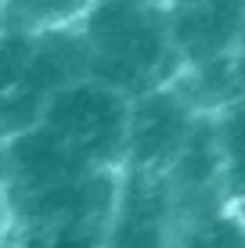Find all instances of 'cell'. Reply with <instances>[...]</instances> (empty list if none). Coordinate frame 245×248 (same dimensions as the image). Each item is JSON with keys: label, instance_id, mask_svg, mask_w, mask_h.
Wrapping results in <instances>:
<instances>
[{"label": "cell", "instance_id": "1", "mask_svg": "<svg viewBox=\"0 0 245 248\" xmlns=\"http://www.w3.org/2000/svg\"><path fill=\"white\" fill-rule=\"evenodd\" d=\"M87 54V79L123 93L126 101L170 87L180 58L170 44L163 7L130 0H94L76 22Z\"/></svg>", "mask_w": 245, "mask_h": 248}, {"label": "cell", "instance_id": "2", "mask_svg": "<svg viewBox=\"0 0 245 248\" xmlns=\"http://www.w3.org/2000/svg\"><path fill=\"white\" fill-rule=\"evenodd\" d=\"M126 112L130 101L123 93L94 79H76L47 101L40 126L50 130L90 169H123Z\"/></svg>", "mask_w": 245, "mask_h": 248}, {"label": "cell", "instance_id": "3", "mask_svg": "<svg viewBox=\"0 0 245 248\" xmlns=\"http://www.w3.org/2000/svg\"><path fill=\"white\" fill-rule=\"evenodd\" d=\"M180 216L163 173L119 169L105 248H173Z\"/></svg>", "mask_w": 245, "mask_h": 248}, {"label": "cell", "instance_id": "4", "mask_svg": "<svg viewBox=\"0 0 245 248\" xmlns=\"http://www.w3.org/2000/svg\"><path fill=\"white\" fill-rule=\"evenodd\" d=\"M195 119L198 115L184 105V97L173 87H159L133 97L130 112H126L123 169L166 173L173 166V158L180 155Z\"/></svg>", "mask_w": 245, "mask_h": 248}, {"label": "cell", "instance_id": "5", "mask_svg": "<svg viewBox=\"0 0 245 248\" xmlns=\"http://www.w3.org/2000/svg\"><path fill=\"white\" fill-rule=\"evenodd\" d=\"M163 15L180 68L213 62L242 47L245 7L238 0H170Z\"/></svg>", "mask_w": 245, "mask_h": 248}, {"label": "cell", "instance_id": "6", "mask_svg": "<svg viewBox=\"0 0 245 248\" xmlns=\"http://www.w3.org/2000/svg\"><path fill=\"white\" fill-rule=\"evenodd\" d=\"M87 173H98V169L80 162L44 126H33V130L4 140V180L11 187V198L47 191V187L69 184V180L87 176Z\"/></svg>", "mask_w": 245, "mask_h": 248}, {"label": "cell", "instance_id": "7", "mask_svg": "<svg viewBox=\"0 0 245 248\" xmlns=\"http://www.w3.org/2000/svg\"><path fill=\"white\" fill-rule=\"evenodd\" d=\"M170 87L184 97L195 115H216L224 108L245 101V50H231L224 58L180 68Z\"/></svg>", "mask_w": 245, "mask_h": 248}, {"label": "cell", "instance_id": "8", "mask_svg": "<svg viewBox=\"0 0 245 248\" xmlns=\"http://www.w3.org/2000/svg\"><path fill=\"white\" fill-rule=\"evenodd\" d=\"M216 151H220V180L231 209L245 202V101L213 115Z\"/></svg>", "mask_w": 245, "mask_h": 248}, {"label": "cell", "instance_id": "9", "mask_svg": "<svg viewBox=\"0 0 245 248\" xmlns=\"http://www.w3.org/2000/svg\"><path fill=\"white\" fill-rule=\"evenodd\" d=\"M173 248H245V216L231 205L184 219Z\"/></svg>", "mask_w": 245, "mask_h": 248}, {"label": "cell", "instance_id": "10", "mask_svg": "<svg viewBox=\"0 0 245 248\" xmlns=\"http://www.w3.org/2000/svg\"><path fill=\"white\" fill-rule=\"evenodd\" d=\"M101 223H22L18 248H105Z\"/></svg>", "mask_w": 245, "mask_h": 248}, {"label": "cell", "instance_id": "11", "mask_svg": "<svg viewBox=\"0 0 245 248\" xmlns=\"http://www.w3.org/2000/svg\"><path fill=\"white\" fill-rule=\"evenodd\" d=\"M7 11L15 15V25L29 32H44V29H65L83 18L94 0H4Z\"/></svg>", "mask_w": 245, "mask_h": 248}, {"label": "cell", "instance_id": "12", "mask_svg": "<svg viewBox=\"0 0 245 248\" xmlns=\"http://www.w3.org/2000/svg\"><path fill=\"white\" fill-rule=\"evenodd\" d=\"M7 219H11V209H7V198L0 194V237H4V230H7Z\"/></svg>", "mask_w": 245, "mask_h": 248}, {"label": "cell", "instance_id": "13", "mask_svg": "<svg viewBox=\"0 0 245 248\" xmlns=\"http://www.w3.org/2000/svg\"><path fill=\"white\" fill-rule=\"evenodd\" d=\"M130 4H148V7H166L170 0H130Z\"/></svg>", "mask_w": 245, "mask_h": 248}, {"label": "cell", "instance_id": "14", "mask_svg": "<svg viewBox=\"0 0 245 248\" xmlns=\"http://www.w3.org/2000/svg\"><path fill=\"white\" fill-rule=\"evenodd\" d=\"M242 50H245V25H242Z\"/></svg>", "mask_w": 245, "mask_h": 248}, {"label": "cell", "instance_id": "15", "mask_svg": "<svg viewBox=\"0 0 245 248\" xmlns=\"http://www.w3.org/2000/svg\"><path fill=\"white\" fill-rule=\"evenodd\" d=\"M238 4H242V7H245V0H238Z\"/></svg>", "mask_w": 245, "mask_h": 248}]
</instances>
